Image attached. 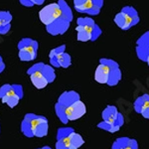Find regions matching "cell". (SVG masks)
Returning <instances> with one entry per match:
<instances>
[{
    "label": "cell",
    "instance_id": "4",
    "mask_svg": "<svg viewBox=\"0 0 149 149\" xmlns=\"http://www.w3.org/2000/svg\"><path fill=\"white\" fill-rule=\"evenodd\" d=\"M138 12L134 7L125 6L114 17V23L122 30H128L139 22Z\"/></svg>",
    "mask_w": 149,
    "mask_h": 149
},
{
    "label": "cell",
    "instance_id": "31",
    "mask_svg": "<svg viewBox=\"0 0 149 149\" xmlns=\"http://www.w3.org/2000/svg\"><path fill=\"white\" fill-rule=\"evenodd\" d=\"M38 149H46V146H44V147H42V148H38Z\"/></svg>",
    "mask_w": 149,
    "mask_h": 149
},
{
    "label": "cell",
    "instance_id": "24",
    "mask_svg": "<svg viewBox=\"0 0 149 149\" xmlns=\"http://www.w3.org/2000/svg\"><path fill=\"white\" fill-rule=\"evenodd\" d=\"M97 127L100 129H103V130H105V131L111 132V133H114V132L118 131L119 129H120V127L119 126H116V125H114V124L109 123V122H107L104 120L100 122V123L97 124Z\"/></svg>",
    "mask_w": 149,
    "mask_h": 149
},
{
    "label": "cell",
    "instance_id": "29",
    "mask_svg": "<svg viewBox=\"0 0 149 149\" xmlns=\"http://www.w3.org/2000/svg\"><path fill=\"white\" fill-rule=\"evenodd\" d=\"M146 63L148 64V67H149V56H148V59H147V61H146Z\"/></svg>",
    "mask_w": 149,
    "mask_h": 149
},
{
    "label": "cell",
    "instance_id": "18",
    "mask_svg": "<svg viewBox=\"0 0 149 149\" xmlns=\"http://www.w3.org/2000/svg\"><path fill=\"white\" fill-rule=\"evenodd\" d=\"M109 78V68L107 64L100 62L95 73V80L100 84H107Z\"/></svg>",
    "mask_w": 149,
    "mask_h": 149
},
{
    "label": "cell",
    "instance_id": "22",
    "mask_svg": "<svg viewBox=\"0 0 149 149\" xmlns=\"http://www.w3.org/2000/svg\"><path fill=\"white\" fill-rule=\"evenodd\" d=\"M41 71H42V73H43V74H44L45 78H46L48 80V81H49V84H51L55 81V79H56V74H55L54 69H53L51 66H49V65H45L44 63H43V66H42Z\"/></svg>",
    "mask_w": 149,
    "mask_h": 149
},
{
    "label": "cell",
    "instance_id": "1",
    "mask_svg": "<svg viewBox=\"0 0 149 149\" xmlns=\"http://www.w3.org/2000/svg\"><path fill=\"white\" fill-rule=\"evenodd\" d=\"M59 1L62 7H63L64 14L56 21L46 26L47 32L54 36L62 35L66 33L67 30L70 28L72 20H73V12H72V9L70 8V6L67 4V2L65 0H59Z\"/></svg>",
    "mask_w": 149,
    "mask_h": 149
},
{
    "label": "cell",
    "instance_id": "12",
    "mask_svg": "<svg viewBox=\"0 0 149 149\" xmlns=\"http://www.w3.org/2000/svg\"><path fill=\"white\" fill-rule=\"evenodd\" d=\"M100 62L107 64L109 68V81H107V85H109V86H116L117 84L120 81L121 77H122L118 63H116V62L111 59H105V58L100 59Z\"/></svg>",
    "mask_w": 149,
    "mask_h": 149
},
{
    "label": "cell",
    "instance_id": "28",
    "mask_svg": "<svg viewBox=\"0 0 149 149\" xmlns=\"http://www.w3.org/2000/svg\"><path fill=\"white\" fill-rule=\"evenodd\" d=\"M4 69H5V65H4V63H3V60H2V58L0 57V73H1Z\"/></svg>",
    "mask_w": 149,
    "mask_h": 149
},
{
    "label": "cell",
    "instance_id": "3",
    "mask_svg": "<svg viewBox=\"0 0 149 149\" xmlns=\"http://www.w3.org/2000/svg\"><path fill=\"white\" fill-rule=\"evenodd\" d=\"M80 100V95L78 93L74 92V91H70V92H65L60 95L59 100H58L57 103L55 104V111L60 119V121L64 124H67L69 122L68 118H67L66 111L68 107H71L72 104Z\"/></svg>",
    "mask_w": 149,
    "mask_h": 149
},
{
    "label": "cell",
    "instance_id": "15",
    "mask_svg": "<svg viewBox=\"0 0 149 149\" xmlns=\"http://www.w3.org/2000/svg\"><path fill=\"white\" fill-rule=\"evenodd\" d=\"M74 132L72 127H62L57 131L56 149H70V137Z\"/></svg>",
    "mask_w": 149,
    "mask_h": 149
},
{
    "label": "cell",
    "instance_id": "7",
    "mask_svg": "<svg viewBox=\"0 0 149 149\" xmlns=\"http://www.w3.org/2000/svg\"><path fill=\"white\" fill-rule=\"evenodd\" d=\"M103 6V0H74V7L78 12L88 15H97Z\"/></svg>",
    "mask_w": 149,
    "mask_h": 149
},
{
    "label": "cell",
    "instance_id": "27",
    "mask_svg": "<svg viewBox=\"0 0 149 149\" xmlns=\"http://www.w3.org/2000/svg\"><path fill=\"white\" fill-rule=\"evenodd\" d=\"M121 149H138L137 141H136L135 139H130V142L128 143V145L125 146L124 148H121Z\"/></svg>",
    "mask_w": 149,
    "mask_h": 149
},
{
    "label": "cell",
    "instance_id": "30",
    "mask_svg": "<svg viewBox=\"0 0 149 149\" xmlns=\"http://www.w3.org/2000/svg\"><path fill=\"white\" fill-rule=\"evenodd\" d=\"M46 149H52V148L50 147V146H46Z\"/></svg>",
    "mask_w": 149,
    "mask_h": 149
},
{
    "label": "cell",
    "instance_id": "9",
    "mask_svg": "<svg viewBox=\"0 0 149 149\" xmlns=\"http://www.w3.org/2000/svg\"><path fill=\"white\" fill-rule=\"evenodd\" d=\"M42 66H43V63L35 64L34 66H32L30 69H28V72H27V74L30 76L32 84L35 86L36 88H38V90L46 88V86L49 85V81L45 78L42 71H41Z\"/></svg>",
    "mask_w": 149,
    "mask_h": 149
},
{
    "label": "cell",
    "instance_id": "32",
    "mask_svg": "<svg viewBox=\"0 0 149 149\" xmlns=\"http://www.w3.org/2000/svg\"><path fill=\"white\" fill-rule=\"evenodd\" d=\"M0 130H1V128H0Z\"/></svg>",
    "mask_w": 149,
    "mask_h": 149
},
{
    "label": "cell",
    "instance_id": "2",
    "mask_svg": "<svg viewBox=\"0 0 149 149\" xmlns=\"http://www.w3.org/2000/svg\"><path fill=\"white\" fill-rule=\"evenodd\" d=\"M23 95V86L21 85L6 84L0 88V100L11 109L15 107L18 104Z\"/></svg>",
    "mask_w": 149,
    "mask_h": 149
},
{
    "label": "cell",
    "instance_id": "19",
    "mask_svg": "<svg viewBox=\"0 0 149 149\" xmlns=\"http://www.w3.org/2000/svg\"><path fill=\"white\" fill-rule=\"evenodd\" d=\"M11 20H12V16L10 12L8 11L0 12V34H6L10 30Z\"/></svg>",
    "mask_w": 149,
    "mask_h": 149
},
{
    "label": "cell",
    "instance_id": "23",
    "mask_svg": "<svg viewBox=\"0 0 149 149\" xmlns=\"http://www.w3.org/2000/svg\"><path fill=\"white\" fill-rule=\"evenodd\" d=\"M76 31L78 32V35H77V39L81 42H88V41H92V37H91V34L86 30L83 26L77 25L76 27Z\"/></svg>",
    "mask_w": 149,
    "mask_h": 149
},
{
    "label": "cell",
    "instance_id": "8",
    "mask_svg": "<svg viewBox=\"0 0 149 149\" xmlns=\"http://www.w3.org/2000/svg\"><path fill=\"white\" fill-rule=\"evenodd\" d=\"M65 49H66V46L65 45H62V46H59L55 49H53L49 54V59H50V64H51L52 67H55V68H68V67L71 66L72 60H71V56L69 54H67L65 52Z\"/></svg>",
    "mask_w": 149,
    "mask_h": 149
},
{
    "label": "cell",
    "instance_id": "26",
    "mask_svg": "<svg viewBox=\"0 0 149 149\" xmlns=\"http://www.w3.org/2000/svg\"><path fill=\"white\" fill-rule=\"evenodd\" d=\"M22 5L26 7H32L34 5H41L45 2V0H19Z\"/></svg>",
    "mask_w": 149,
    "mask_h": 149
},
{
    "label": "cell",
    "instance_id": "6",
    "mask_svg": "<svg viewBox=\"0 0 149 149\" xmlns=\"http://www.w3.org/2000/svg\"><path fill=\"white\" fill-rule=\"evenodd\" d=\"M19 58L21 61L30 62L36 59L38 52V43L35 40L25 38L22 39L18 44Z\"/></svg>",
    "mask_w": 149,
    "mask_h": 149
},
{
    "label": "cell",
    "instance_id": "20",
    "mask_svg": "<svg viewBox=\"0 0 149 149\" xmlns=\"http://www.w3.org/2000/svg\"><path fill=\"white\" fill-rule=\"evenodd\" d=\"M48 130H49V124H48V119L45 116L38 122L37 125L34 128V137H44L47 136Z\"/></svg>",
    "mask_w": 149,
    "mask_h": 149
},
{
    "label": "cell",
    "instance_id": "13",
    "mask_svg": "<svg viewBox=\"0 0 149 149\" xmlns=\"http://www.w3.org/2000/svg\"><path fill=\"white\" fill-rule=\"evenodd\" d=\"M77 25L83 26V27L90 33L91 37H92V41H95L102 33V29L98 27L95 21L90 17L78 18V20H77Z\"/></svg>",
    "mask_w": 149,
    "mask_h": 149
},
{
    "label": "cell",
    "instance_id": "10",
    "mask_svg": "<svg viewBox=\"0 0 149 149\" xmlns=\"http://www.w3.org/2000/svg\"><path fill=\"white\" fill-rule=\"evenodd\" d=\"M43 118L42 115L27 113L21 122V131L26 137H34V128L37 123Z\"/></svg>",
    "mask_w": 149,
    "mask_h": 149
},
{
    "label": "cell",
    "instance_id": "21",
    "mask_svg": "<svg viewBox=\"0 0 149 149\" xmlns=\"http://www.w3.org/2000/svg\"><path fill=\"white\" fill-rule=\"evenodd\" d=\"M84 143H85V140L76 131L70 137V149H79Z\"/></svg>",
    "mask_w": 149,
    "mask_h": 149
},
{
    "label": "cell",
    "instance_id": "11",
    "mask_svg": "<svg viewBox=\"0 0 149 149\" xmlns=\"http://www.w3.org/2000/svg\"><path fill=\"white\" fill-rule=\"evenodd\" d=\"M102 120L119 127H121L124 123L123 115L120 112H118V110L114 105H109L105 107L102 113Z\"/></svg>",
    "mask_w": 149,
    "mask_h": 149
},
{
    "label": "cell",
    "instance_id": "17",
    "mask_svg": "<svg viewBox=\"0 0 149 149\" xmlns=\"http://www.w3.org/2000/svg\"><path fill=\"white\" fill-rule=\"evenodd\" d=\"M134 109L144 118L149 119V95H143L134 102Z\"/></svg>",
    "mask_w": 149,
    "mask_h": 149
},
{
    "label": "cell",
    "instance_id": "25",
    "mask_svg": "<svg viewBox=\"0 0 149 149\" xmlns=\"http://www.w3.org/2000/svg\"><path fill=\"white\" fill-rule=\"evenodd\" d=\"M130 139L128 137H119L114 141L112 144V149H121L124 148L125 146L128 145V143L130 142Z\"/></svg>",
    "mask_w": 149,
    "mask_h": 149
},
{
    "label": "cell",
    "instance_id": "14",
    "mask_svg": "<svg viewBox=\"0 0 149 149\" xmlns=\"http://www.w3.org/2000/svg\"><path fill=\"white\" fill-rule=\"evenodd\" d=\"M136 55L141 61H147L149 56V31L145 32L136 42Z\"/></svg>",
    "mask_w": 149,
    "mask_h": 149
},
{
    "label": "cell",
    "instance_id": "16",
    "mask_svg": "<svg viewBox=\"0 0 149 149\" xmlns=\"http://www.w3.org/2000/svg\"><path fill=\"white\" fill-rule=\"evenodd\" d=\"M86 112V104L81 102V100L74 102L73 104L70 107H68L66 111L67 114V118H68L69 121H73L76 120V119L81 118L83 115H85Z\"/></svg>",
    "mask_w": 149,
    "mask_h": 149
},
{
    "label": "cell",
    "instance_id": "5",
    "mask_svg": "<svg viewBox=\"0 0 149 149\" xmlns=\"http://www.w3.org/2000/svg\"><path fill=\"white\" fill-rule=\"evenodd\" d=\"M64 14L63 7H62L60 1L56 3H51L42 8L39 12V17L41 22L44 24L45 26L50 25L57 19H59Z\"/></svg>",
    "mask_w": 149,
    "mask_h": 149
}]
</instances>
